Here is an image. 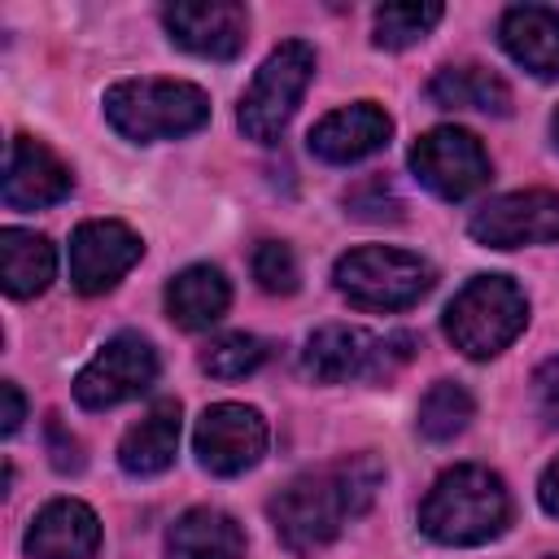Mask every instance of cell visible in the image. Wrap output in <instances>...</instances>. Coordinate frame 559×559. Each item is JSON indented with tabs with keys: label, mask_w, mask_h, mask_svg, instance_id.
I'll list each match as a JSON object with an SVG mask.
<instances>
[{
	"label": "cell",
	"mask_w": 559,
	"mask_h": 559,
	"mask_svg": "<svg viewBox=\"0 0 559 559\" xmlns=\"http://www.w3.org/2000/svg\"><path fill=\"white\" fill-rule=\"evenodd\" d=\"M384 472L371 454H345L314 472L293 476L266 507L275 537L293 555H314L341 537L349 520H358L380 489Z\"/></svg>",
	"instance_id": "6da1fadb"
},
{
	"label": "cell",
	"mask_w": 559,
	"mask_h": 559,
	"mask_svg": "<svg viewBox=\"0 0 559 559\" xmlns=\"http://www.w3.org/2000/svg\"><path fill=\"white\" fill-rule=\"evenodd\" d=\"M511 524V493L498 472L459 463L441 472L419 507V528L441 546H480Z\"/></svg>",
	"instance_id": "7a4b0ae2"
},
{
	"label": "cell",
	"mask_w": 559,
	"mask_h": 559,
	"mask_svg": "<svg viewBox=\"0 0 559 559\" xmlns=\"http://www.w3.org/2000/svg\"><path fill=\"white\" fill-rule=\"evenodd\" d=\"M105 118L135 144L175 140L210 122V96L183 79H122L105 92Z\"/></svg>",
	"instance_id": "3957f363"
},
{
	"label": "cell",
	"mask_w": 559,
	"mask_h": 559,
	"mask_svg": "<svg viewBox=\"0 0 559 559\" xmlns=\"http://www.w3.org/2000/svg\"><path fill=\"white\" fill-rule=\"evenodd\" d=\"M524 323H528V297L507 275H476L445 306V336L467 358L502 354L524 332Z\"/></svg>",
	"instance_id": "277c9868"
},
{
	"label": "cell",
	"mask_w": 559,
	"mask_h": 559,
	"mask_svg": "<svg viewBox=\"0 0 559 559\" xmlns=\"http://www.w3.org/2000/svg\"><path fill=\"white\" fill-rule=\"evenodd\" d=\"M341 297L358 310H406L432 288V266L419 253L389 249V245H362L336 258L332 271Z\"/></svg>",
	"instance_id": "5b68a950"
},
{
	"label": "cell",
	"mask_w": 559,
	"mask_h": 559,
	"mask_svg": "<svg viewBox=\"0 0 559 559\" xmlns=\"http://www.w3.org/2000/svg\"><path fill=\"white\" fill-rule=\"evenodd\" d=\"M310 79H314V48L306 39H284L280 48H271L240 96V109H236L240 131L258 144H275L288 118L297 114Z\"/></svg>",
	"instance_id": "8992f818"
},
{
	"label": "cell",
	"mask_w": 559,
	"mask_h": 559,
	"mask_svg": "<svg viewBox=\"0 0 559 559\" xmlns=\"http://www.w3.org/2000/svg\"><path fill=\"white\" fill-rule=\"evenodd\" d=\"M411 354H415V336L411 332L371 336L367 328L332 323V328H319L306 341L301 367L319 384H345V380H380L393 367H402Z\"/></svg>",
	"instance_id": "52a82bcc"
},
{
	"label": "cell",
	"mask_w": 559,
	"mask_h": 559,
	"mask_svg": "<svg viewBox=\"0 0 559 559\" xmlns=\"http://www.w3.org/2000/svg\"><path fill=\"white\" fill-rule=\"evenodd\" d=\"M411 170L441 201H467L493 175L485 144L472 131H463V127H432V131H424L411 144Z\"/></svg>",
	"instance_id": "ba28073f"
},
{
	"label": "cell",
	"mask_w": 559,
	"mask_h": 559,
	"mask_svg": "<svg viewBox=\"0 0 559 559\" xmlns=\"http://www.w3.org/2000/svg\"><path fill=\"white\" fill-rule=\"evenodd\" d=\"M153 380H157V349L140 332H118L74 376V402L87 411H109L127 397H140Z\"/></svg>",
	"instance_id": "9c48e42d"
},
{
	"label": "cell",
	"mask_w": 559,
	"mask_h": 559,
	"mask_svg": "<svg viewBox=\"0 0 559 559\" xmlns=\"http://www.w3.org/2000/svg\"><path fill=\"white\" fill-rule=\"evenodd\" d=\"M192 445L210 476H240L266 454V419L245 402H214L197 419Z\"/></svg>",
	"instance_id": "30bf717a"
},
{
	"label": "cell",
	"mask_w": 559,
	"mask_h": 559,
	"mask_svg": "<svg viewBox=\"0 0 559 559\" xmlns=\"http://www.w3.org/2000/svg\"><path fill=\"white\" fill-rule=\"evenodd\" d=\"M472 240L489 249H520V245H550L559 240V192L550 188H528V192H507L480 205L467 223Z\"/></svg>",
	"instance_id": "8fae6325"
},
{
	"label": "cell",
	"mask_w": 559,
	"mask_h": 559,
	"mask_svg": "<svg viewBox=\"0 0 559 559\" xmlns=\"http://www.w3.org/2000/svg\"><path fill=\"white\" fill-rule=\"evenodd\" d=\"M140 253H144V245L127 223H118V218L79 223L70 236V280L87 297L109 293L140 262Z\"/></svg>",
	"instance_id": "7c38bea8"
},
{
	"label": "cell",
	"mask_w": 559,
	"mask_h": 559,
	"mask_svg": "<svg viewBox=\"0 0 559 559\" xmlns=\"http://www.w3.org/2000/svg\"><path fill=\"white\" fill-rule=\"evenodd\" d=\"M170 39L197 57L231 61L249 39V13L236 0H179L162 9Z\"/></svg>",
	"instance_id": "4fadbf2b"
},
{
	"label": "cell",
	"mask_w": 559,
	"mask_h": 559,
	"mask_svg": "<svg viewBox=\"0 0 559 559\" xmlns=\"http://www.w3.org/2000/svg\"><path fill=\"white\" fill-rule=\"evenodd\" d=\"M74 188L70 166L39 140L13 135L9 140V162H4V205L9 210H44L66 201Z\"/></svg>",
	"instance_id": "5bb4252c"
},
{
	"label": "cell",
	"mask_w": 559,
	"mask_h": 559,
	"mask_svg": "<svg viewBox=\"0 0 559 559\" xmlns=\"http://www.w3.org/2000/svg\"><path fill=\"white\" fill-rule=\"evenodd\" d=\"M389 135H393V118L376 100H358V105L332 109L328 118H319L310 127V153L319 162L349 166V162H362L376 148H384Z\"/></svg>",
	"instance_id": "9a60e30c"
},
{
	"label": "cell",
	"mask_w": 559,
	"mask_h": 559,
	"mask_svg": "<svg viewBox=\"0 0 559 559\" xmlns=\"http://www.w3.org/2000/svg\"><path fill=\"white\" fill-rule=\"evenodd\" d=\"M22 546L31 559H92L100 546V520L79 498H52L31 520Z\"/></svg>",
	"instance_id": "2e32d148"
},
{
	"label": "cell",
	"mask_w": 559,
	"mask_h": 559,
	"mask_svg": "<svg viewBox=\"0 0 559 559\" xmlns=\"http://www.w3.org/2000/svg\"><path fill=\"white\" fill-rule=\"evenodd\" d=\"M498 39L515 66L537 79H559V9L515 4L498 22Z\"/></svg>",
	"instance_id": "e0dca14e"
},
{
	"label": "cell",
	"mask_w": 559,
	"mask_h": 559,
	"mask_svg": "<svg viewBox=\"0 0 559 559\" xmlns=\"http://www.w3.org/2000/svg\"><path fill=\"white\" fill-rule=\"evenodd\" d=\"M179 454V402L162 397L153 402L118 441V463L131 476H157Z\"/></svg>",
	"instance_id": "ac0fdd59"
},
{
	"label": "cell",
	"mask_w": 559,
	"mask_h": 559,
	"mask_svg": "<svg viewBox=\"0 0 559 559\" xmlns=\"http://www.w3.org/2000/svg\"><path fill=\"white\" fill-rule=\"evenodd\" d=\"M166 559H245V528L218 507H192L170 524Z\"/></svg>",
	"instance_id": "d6986e66"
},
{
	"label": "cell",
	"mask_w": 559,
	"mask_h": 559,
	"mask_svg": "<svg viewBox=\"0 0 559 559\" xmlns=\"http://www.w3.org/2000/svg\"><path fill=\"white\" fill-rule=\"evenodd\" d=\"M231 306V288L223 280L218 266H183L170 284H166V314L183 328V332H205L210 323H218Z\"/></svg>",
	"instance_id": "ffe728a7"
},
{
	"label": "cell",
	"mask_w": 559,
	"mask_h": 559,
	"mask_svg": "<svg viewBox=\"0 0 559 559\" xmlns=\"http://www.w3.org/2000/svg\"><path fill=\"white\" fill-rule=\"evenodd\" d=\"M0 275L9 297H35L52 284L57 275V249L48 236L26 231V227H4L0 231Z\"/></svg>",
	"instance_id": "44dd1931"
},
{
	"label": "cell",
	"mask_w": 559,
	"mask_h": 559,
	"mask_svg": "<svg viewBox=\"0 0 559 559\" xmlns=\"http://www.w3.org/2000/svg\"><path fill=\"white\" fill-rule=\"evenodd\" d=\"M428 100L441 109H480V114H511V87L485 66H445L428 83Z\"/></svg>",
	"instance_id": "7402d4cb"
},
{
	"label": "cell",
	"mask_w": 559,
	"mask_h": 559,
	"mask_svg": "<svg viewBox=\"0 0 559 559\" xmlns=\"http://www.w3.org/2000/svg\"><path fill=\"white\" fill-rule=\"evenodd\" d=\"M472 415H476L472 393L454 380H437L419 402V432L428 441H450L472 424Z\"/></svg>",
	"instance_id": "603a6c76"
},
{
	"label": "cell",
	"mask_w": 559,
	"mask_h": 559,
	"mask_svg": "<svg viewBox=\"0 0 559 559\" xmlns=\"http://www.w3.org/2000/svg\"><path fill=\"white\" fill-rule=\"evenodd\" d=\"M441 4H380L376 9V48H411L419 44L437 22H441Z\"/></svg>",
	"instance_id": "cb8c5ba5"
},
{
	"label": "cell",
	"mask_w": 559,
	"mask_h": 559,
	"mask_svg": "<svg viewBox=\"0 0 559 559\" xmlns=\"http://www.w3.org/2000/svg\"><path fill=\"white\" fill-rule=\"evenodd\" d=\"M262 358H266V345H262L258 336H249V332H227V336H218V341L205 345L201 371L214 376V380H245L249 371L262 367Z\"/></svg>",
	"instance_id": "d4e9b609"
},
{
	"label": "cell",
	"mask_w": 559,
	"mask_h": 559,
	"mask_svg": "<svg viewBox=\"0 0 559 559\" xmlns=\"http://www.w3.org/2000/svg\"><path fill=\"white\" fill-rule=\"evenodd\" d=\"M253 280H258L266 293H280V297L297 293L301 271H297L293 249H288L284 240H262V245L253 249Z\"/></svg>",
	"instance_id": "484cf974"
},
{
	"label": "cell",
	"mask_w": 559,
	"mask_h": 559,
	"mask_svg": "<svg viewBox=\"0 0 559 559\" xmlns=\"http://www.w3.org/2000/svg\"><path fill=\"white\" fill-rule=\"evenodd\" d=\"M533 397H537V411L550 428H559V358L542 362L537 376H533Z\"/></svg>",
	"instance_id": "4316f807"
},
{
	"label": "cell",
	"mask_w": 559,
	"mask_h": 559,
	"mask_svg": "<svg viewBox=\"0 0 559 559\" xmlns=\"http://www.w3.org/2000/svg\"><path fill=\"white\" fill-rule=\"evenodd\" d=\"M48 445H52V467H57V472H79V467H83L79 441L66 437V428H61L57 419H48Z\"/></svg>",
	"instance_id": "83f0119b"
},
{
	"label": "cell",
	"mask_w": 559,
	"mask_h": 559,
	"mask_svg": "<svg viewBox=\"0 0 559 559\" xmlns=\"http://www.w3.org/2000/svg\"><path fill=\"white\" fill-rule=\"evenodd\" d=\"M0 402H4L0 432H4V437H13V432L22 428V419H26V397H22V389H17L13 380H4V384H0Z\"/></svg>",
	"instance_id": "f1b7e54d"
},
{
	"label": "cell",
	"mask_w": 559,
	"mask_h": 559,
	"mask_svg": "<svg viewBox=\"0 0 559 559\" xmlns=\"http://www.w3.org/2000/svg\"><path fill=\"white\" fill-rule=\"evenodd\" d=\"M537 502H542L550 515H559V459L542 472V480H537Z\"/></svg>",
	"instance_id": "f546056e"
},
{
	"label": "cell",
	"mask_w": 559,
	"mask_h": 559,
	"mask_svg": "<svg viewBox=\"0 0 559 559\" xmlns=\"http://www.w3.org/2000/svg\"><path fill=\"white\" fill-rule=\"evenodd\" d=\"M550 131H555V144H559V109H555V118H550Z\"/></svg>",
	"instance_id": "4dcf8cb0"
}]
</instances>
